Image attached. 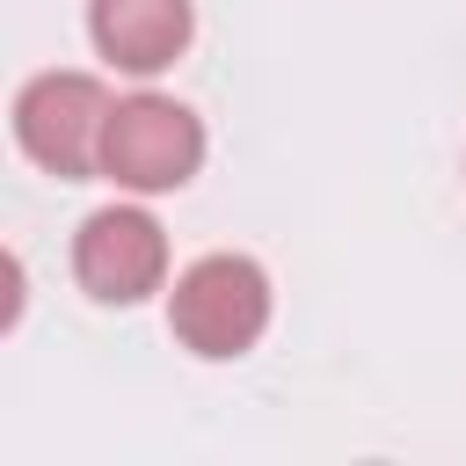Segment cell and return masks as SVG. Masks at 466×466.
Wrapping results in <instances>:
<instances>
[{
    "mask_svg": "<svg viewBox=\"0 0 466 466\" xmlns=\"http://www.w3.org/2000/svg\"><path fill=\"white\" fill-rule=\"evenodd\" d=\"M167 320H175V342L197 350V357H240V350H255V335L269 328V277H262V262H248V255H204V262H189L175 277Z\"/></svg>",
    "mask_w": 466,
    "mask_h": 466,
    "instance_id": "cell-1",
    "label": "cell"
},
{
    "mask_svg": "<svg viewBox=\"0 0 466 466\" xmlns=\"http://www.w3.org/2000/svg\"><path fill=\"white\" fill-rule=\"evenodd\" d=\"M109 95L95 73H36L15 95V138L29 160H44L51 175H95L102 167V131H109Z\"/></svg>",
    "mask_w": 466,
    "mask_h": 466,
    "instance_id": "cell-2",
    "label": "cell"
},
{
    "mask_svg": "<svg viewBox=\"0 0 466 466\" xmlns=\"http://www.w3.org/2000/svg\"><path fill=\"white\" fill-rule=\"evenodd\" d=\"M204 160V124L167 102V95H131L109 109V131H102V175L124 182V189H182Z\"/></svg>",
    "mask_w": 466,
    "mask_h": 466,
    "instance_id": "cell-3",
    "label": "cell"
},
{
    "mask_svg": "<svg viewBox=\"0 0 466 466\" xmlns=\"http://www.w3.org/2000/svg\"><path fill=\"white\" fill-rule=\"evenodd\" d=\"M73 277L102 306H131V299L160 291V277H167V233H160V218L138 211V204L95 211L80 226V240H73Z\"/></svg>",
    "mask_w": 466,
    "mask_h": 466,
    "instance_id": "cell-4",
    "label": "cell"
},
{
    "mask_svg": "<svg viewBox=\"0 0 466 466\" xmlns=\"http://www.w3.org/2000/svg\"><path fill=\"white\" fill-rule=\"evenodd\" d=\"M87 29L124 73H160L189 44V0H87Z\"/></svg>",
    "mask_w": 466,
    "mask_h": 466,
    "instance_id": "cell-5",
    "label": "cell"
}]
</instances>
